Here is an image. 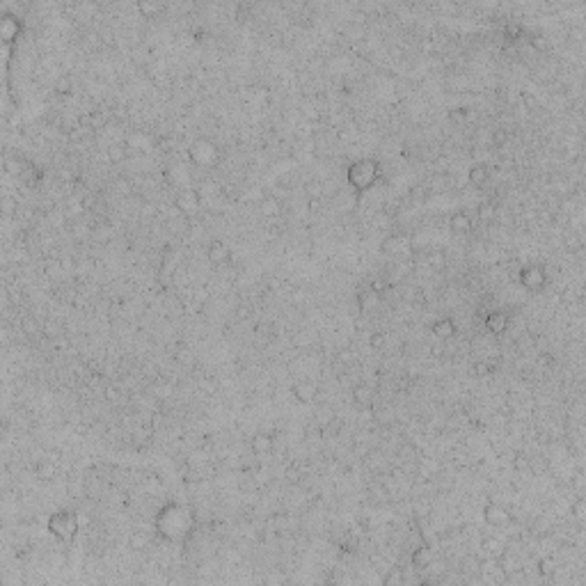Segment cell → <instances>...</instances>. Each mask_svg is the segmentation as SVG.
I'll use <instances>...</instances> for the list:
<instances>
[{
    "label": "cell",
    "instance_id": "cell-16",
    "mask_svg": "<svg viewBox=\"0 0 586 586\" xmlns=\"http://www.w3.org/2000/svg\"><path fill=\"white\" fill-rule=\"evenodd\" d=\"M259 209L266 218H275V215L282 213V201H279V197H275V195H266L264 199L259 201Z\"/></svg>",
    "mask_w": 586,
    "mask_h": 586
},
{
    "label": "cell",
    "instance_id": "cell-47",
    "mask_svg": "<svg viewBox=\"0 0 586 586\" xmlns=\"http://www.w3.org/2000/svg\"><path fill=\"white\" fill-rule=\"evenodd\" d=\"M302 112H305V117H312V119H318V117H321V112H318V108L314 106V103H305Z\"/></svg>",
    "mask_w": 586,
    "mask_h": 586
},
{
    "label": "cell",
    "instance_id": "cell-13",
    "mask_svg": "<svg viewBox=\"0 0 586 586\" xmlns=\"http://www.w3.org/2000/svg\"><path fill=\"white\" fill-rule=\"evenodd\" d=\"M351 398L357 406H373V390L367 382H355L351 387Z\"/></svg>",
    "mask_w": 586,
    "mask_h": 586
},
{
    "label": "cell",
    "instance_id": "cell-11",
    "mask_svg": "<svg viewBox=\"0 0 586 586\" xmlns=\"http://www.w3.org/2000/svg\"><path fill=\"white\" fill-rule=\"evenodd\" d=\"M431 330H433V334H435L437 339H451V337H456L458 334V323L454 321L451 316H440V318H435V321L431 323Z\"/></svg>",
    "mask_w": 586,
    "mask_h": 586
},
{
    "label": "cell",
    "instance_id": "cell-23",
    "mask_svg": "<svg viewBox=\"0 0 586 586\" xmlns=\"http://www.w3.org/2000/svg\"><path fill=\"white\" fill-rule=\"evenodd\" d=\"M426 261H428V266H431V268L442 270V268L447 266V254H444V250H428Z\"/></svg>",
    "mask_w": 586,
    "mask_h": 586
},
{
    "label": "cell",
    "instance_id": "cell-35",
    "mask_svg": "<svg viewBox=\"0 0 586 586\" xmlns=\"http://www.w3.org/2000/svg\"><path fill=\"white\" fill-rule=\"evenodd\" d=\"M126 147L124 145H112V147H108V156H110V160H115V163H122V160L126 158Z\"/></svg>",
    "mask_w": 586,
    "mask_h": 586
},
{
    "label": "cell",
    "instance_id": "cell-49",
    "mask_svg": "<svg viewBox=\"0 0 586 586\" xmlns=\"http://www.w3.org/2000/svg\"><path fill=\"white\" fill-rule=\"evenodd\" d=\"M106 398H108V401H117V398H119V387H117V385H108L106 387Z\"/></svg>",
    "mask_w": 586,
    "mask_h": 586
},
{
    "label": "cell",
    "instance_id": "cell-18",
    "mask_svg": "<svg viewBox=\"0 0 586 586\" xmlns=\"http://www.w3.org/2000/svg\"><path fill=\"white\" fill-rule=\"evenodd\" d=\"M129 548L131 550H135V552H142V550H147L149 548V543H151V538H149V534H147L145 529H133L131 534H129Z\"/></svg>",
    "mask_w": 586,
    "mask_h": 586
},
{
    "label": "cell",
    "instance_id": "cell-12",
    "mask_svg": "<svg viewBox=\"0 0 586 586\" xmlns=\"http://www.w3.org/2000/svg\"><path fill=\"white\" fill-rule=\"evenodd\" d=\"M467 181H470L472 186H486L490 181V167L486 163H474L470 165V170H467Z\"/></svg>",
    "mask_w": 586,
    "mask_h": 586
},
{
    "label": "cell",
    "instance_id": "cell-52",
    "mask_svg": "<svg viewBox=\"0 0 586 586\" xmlns=\"http://www.w3.org/2000/svg\"><path fill=\"white\" fill-rule=\"evenodd\" d=\"M3 206H5V213H12V211H14V199H9V197H7Z\"/></svg>",
    "mask_w": 586,
    "mask_h": 586
},
{
    "label": "cell",
    "instance_id": "cell-28",
    "mask_svg": "<svg viewBox=\"0 0 586 586\" xmlns=\"http://www.w3.org/2000/svg\"><path fill=\"white\" fill-rule=\"evenodd\" d=\"M481 550H483L486 554H495L497 556L501 552V543L495 538V536H483V538H481Z\"/></svg>",
    "mask_w": 586,
    "mask_h": 586
},
{
    "label": "cell",
    "instance_id": "cell-10",
    "mask_svg": "<svg viewBox=\"0 0 586 586\" xmlns=\"http://www.w3.org/2000/svg\"><path fill=\"white\" fill-rule=\"evenodd\" d=\"M206 257H209L211 264L223 266V264H227V261L231 259V250H229V245L225 243V240L213 238L209 243V248H206Z\"/></svg>",
    "mask_w": 586,
    "mask_h": 586
},
{
    "label": "cell",
    "instance_id": "cell-4",
    "mask_svg": "<svg viewBox=\"0 0 586 586\" xmlns=\"http://www.w3.org/2000/svg\"><path fill=\"white\" fill-rule=\"evenodd\" d=\"M518 282L527 291H540L548 284V270L540 264H527L518 270Z\"/></svg>",
    "mask_w": 586,
    "mask_h": 586
},
{
    "label": "cell",
    "instance_id": "cell-42",
    "mask_svg": "<svg viewBox=\"0 0 586 586\" xmlns=\"http://www.w3.org/2000/svg\"><path fill=\"white\" fill-rule=\"evenodd\" d=\"M490 367H488V362L486 359H481V362H476L474 364V376H479V378H486V376H490Z\"/></svg>",
    "mask_w": 586,
    "mask_h": 586
},
{
    "label": "cell",
    "instance_id": "cell-22",
    "mask_svg": "<svg viewBox=\"0 0 586 586\" xmlns=\"http://www.w3.org/2000/svg\"><path fill=\"white\" fill-rule=\"evenodd\" d=\"M137 12L147 18H154L163 12V5L156 3V0H137Z\"/></svg>",
    "mask_w": 586,
    "mask_h": 586
},
{
    "label": "cell",
    "instance_id": "cell-41",
    "mask_svg": "<svg viewBox=\"0 0 586 586\" xmlns=\"http://www.w3.org/2000/svg\"><path fill=\"white\" fill-rule=\"evenodd\" d=\"M181 479H184V483H186V486H193V483H199L201 476H199V472H197V470H186Z\"/></svg>",
    "mask_w": 586,
    "mask_h": 586
},
{
    "label": "cell",
    "instance_id": "cell-25",
    "mask_svg": "<svg viewBox=\"0 0 586 586\" xmlns=\"http://www.w3.org/2000/svg\"><path fill=\"white\" fill-rule=\"evenodd\" d=\"M403 582H406V573H403V568H387V573L382 575V584H385V586L403 584Z\"/></svg>",
    "mask_w": 586,
    "mask_h": 586
},
{
    "label": "cell",
    "instance_id": "cell-40",
    "mask_svg": "<svg viewBox=\"0 0 586 586\" xmlns=\"http://www.w3.org/2000/svg\"><path fill=\"white\" fill-rule=\"evenodd\" d=\"M21 328L26 330V334H37L39 332V326H37V321H34L32 316H26L21 321Z\"/></svg>",
    "mask_w": 586,
    "mask_h": 586
},
{
    "label": "cell",
    "instance_id": "cell-36",
    "mask_svg": "<svg viewBox=\"0 0 586 586\" xmlns=\"http://www.w3.org/2000/svg\"><path fill=\"white\" fill-rule=\"evenodd\" d=\"M305 190H307V195H309V199H321L323 197V186H321V181H307V186H305Z\"/></svg>",
    "mask_w": 586,
    "mask_h": 586
},
{
    "label": "cell",
    "instance_id": "cell-19",
    "mask_svg": "<svg viewBox=\"0 0 586 586\" xmlns=\"http://www.w3.org/2000/svg\"><path fill=\"white\" fill-rule=\"evenodd\" d=\"M0 32H3L5 42H12L14 37H18V21H16V16L5 14V16L0 18Z\"/></svg>",
    "mask_w": 586,
    "mask_h": 586
},
{
    "label": "cell",
    "instance_id": "cell-2",
    "mask_svg": "<svg viewBox=\"0 0 586 586\" xmlns=\"http://www.w3.org/2000/svg\"><path fill=\"white\" fill-rule=\"evenodd\" d=\"M380 179H382V165L376 158H367L364 156V158H355L346 167V181L357 197L362 193H367L369 188H373Z\"/></svg>",
    "mask_w": 586,
    "mask_h": 586
},
{
    "label": "cell",
    "instance_id": "cell-50",
    "mask_svg": "<svg viewBox=\"0 0 586 586\" xmlns=\"http://www.w3.org/2000/svg\"><path fill=\"white\" fill-rule=\"evenodd\" d=\"M199 387H204V390L209 392V394H215V382H213V380H209V378H204V380L199 382Z\"/></svg>",
    "mask_w": 586,
    "mask_h": 586
},
{
    "label": "cell",
    "instance_id": "cell-37",
    "mask_svg": "<svg viewBox=\"0 0 586 586\" xmlns=\"http://www.w3.org/2000/svg\"><path fill=\"white\" fill-rule=\"evenodd\" d=\"M582 245L584 243H582V236H579V234H568V236H565V248H568L570 252H579Z\"/></svg>",
    "mask_w": 586,
    "mask_h": 586
},
{
    "label": "cell",
    "instance_id": "cell-32",
    "mask_svg": "<svg viewBox=\"0 0 586 586\" xmlns=\"http://www.w3.org/2000/svg\"><path fill=\"white\" fill-rule=\"evenodd\" d=\"M504 37H506V42H518V39L522 37V28L518 26V23L509 21V23H506V28H504Z\"/></svg>",
    "mask_w": 586,
    "mask_h": 586
},
{
    "label": "cell",
    "instance_id": "cell-9",
    "mask_svg": "<svg viewBox=\"0 0 586 586\" xmlns=\"http://www.w3.org/2000/svg\"><path fill=\"white\" fill-rule=\"evenodd\" d=\"M433 561H435V554H433L431 545L423 540L421 545H417L415 550L410 552V565L415 570H428L433 565Z\"/></svg>",
    "mask_w": 586,
    "mask_h": 586
},
{
    "label": "cell",
    "instance_id": "cell-45",
    "mask_svg": "<svg viewBox=\"0 0 586 586\" xmlns=\"http://www.w3.org/2000/svg\"><path fill=\"white\" fill-rule=\"evenodd\" d=\"M570 483H573V488L577 490V492H582V490H584V472H582V470L575 472L573 479H570Z\"/></svg>",
    "mask_w": 586,
    "mask_h": 586
},
{
    "label": "cell",
    "instance_id": "cell-51",
    "mask_svg": "<svg viewBox=\"0 0 586 586\" xmlns=\"http://www.w3.org/2000/svg\"><path fill=\"white\" fill-rule=\"evenodd\" d=\"M337 357H339V362L348 364V362L353 359V353H351V351H339V353H337Z\"/></svg>",
    "mask_w": 586,
    "mask_h": 586
},
{
    "label": "cell",
    "instance_id": "cell-14",
    "mask_svg": "<svg viewBox=\"0 0 586 586\" xmlns=\"http://www.w3.org/2000/svg\"><path fill=\"white\" fill-rule=\"evenodd\" d=\"M449 227L454 234H470V231L474 229V220H472L465 211H456L449 220Z\"/></svg>",
    "mask_w": 586,
    "mask_h": 586
},
{
    "label": "cell",
    "instance_id": "cell-15",
    "mask_svg": "<svg viewBox=\"0 0 586 586\" xmlns=\"http://www.w3.org/2000/svg\"><path fill=\"white\" fill-rule=\"evenodd\" d=\"M55 460H51V458H39L37 462H34V474H37V479L42 481H51L55 479Z\"/></svg>",
    "mask_w": 586,
    "mask_h": 586
},
{
    "label": "cell",
    "instance_id": "cell-1",
    "mask_svg": "<svg viewBox=\"0 0 586 586\" xmlns=\"http://www.w3.org/2000/svg\"><path fill=\"white\" fill-rule=\"evenodd\" d=\"M156 529L163 536L167 543L174 540H188V536L193 534V515L188 509H184L181 504L170 501L167 506L160 509V513L156 515Z\"/></svg>",
    "mask_w": 586,
    "mask_h": 586
},
{
    "label": "cell",
    "instance_id": "cell-26",
    "mask_svg": "<svg viewBox=\"0 0 586 586\" xmlns=\"http://www.w3.org/2000/svg\"><path fill=\"white\" fill-rule=\"evenodd\" d=\"M529 44H531V48L538 51V53H545L550 48V39L545 37L543 32H531L529 34Z\"/></svg>",
    "mask_w": 586,
    "mask_h": 586
},
{
    "label": "cell",
    "instance_id": "cell-30",
    "mask_svg": "<svg viewBox=\"0 0 586 586\" xmlns=\"http://www.w3.org/2000/svg\"><path fill=\"white\" fill-rule=\"evenodd\" d=\"M108 122V115L101 110V108H94V110H90V124L92 129H101V126H106Z\"/></svg>",
    "mask_w": 586,
    "mask_h": 586
},
{
    "label": "cell",
    "instance_id": "cell-48",
    "mask_svg": "<svg viewBox=\"0 0 586 586\" xmlns=\"http://www.w3.org/2000/svg\"><path fill=\"white\" fill-rule=\"evenodd\" d=\"M522 103H524V108H527V110H534V108L538 106V101H536V96H534V94H527V92H524V94H522Z\"/></svg>",
    "mask_w": 586,
    "mask_h": 586
},
{
    "label": "cell",
    "instance_id": "cell-44",
    "mask_svg": "<svg viewBox=\"0 0 586 586\" xmlns=\"http://www.w3.org/2000/svg\"><path fill=\"white\" fill-rule=\"evenodd\" d=\"M42 330H44V334H46V337H51V339L60 334V326H57V323H53V321H46V323L42 326Z\"/></svg>",
    "mask_w": 586,
    "mask_h": 586
},
{
    "label": "cell",
    "instance_id": "cell-46",
    "mask_svg": "<svg viewBox=\"0 0 586 586\" xmlns=\"http://www.w3.org/2000/svg\"><path fill=\"white\" fill-rule=\"evenodd\" d=\"M538 364H540V367H545V369L554 367V355H552V353H548V351H543L538 355Z\"/></svg>",
    "mask_w": 586,
    "mask_h": 586
},
{
    "label": "cell",
    "instance_id": "cell-34",
    "mask_svg": "<svg viewBox=\"0 0 586 586\" xmlns=\"http://www.w3.org/2000/svg\"><path fill=\"white\" fill-rule=\"evenodd\" d=\"M408 195H410L412 201H423L428 195V190H426V186H421V184H412L410 188H408Z\"/></svg>",
    "mask_w": 586,
    "mask_h": 586
},
{
    "label": "cell",
    "instance_id": "cell-39",
    "mask_svg": "<svg viewBox=\"0 0 586 586\" xmlns=\"http://www.w3.org/2000/svg\"><path fill=\"white\" fill-rule=\"evenodd\" d=\"M369 289H371L376 295H382L387 291V279L385 277H373L371 282H369Z\"/></svg>",
    "mask_w": 586,
    "mask_h": 586
},
{
    "label": "cell",
    "instance_id": "cell-3",
    "mask_svg": "<svg viewBox=\"0 0 586 586\" xmlns=\"http://www.w3.org/2000/svg\"><path fill=\"white\" fill-rule=\"evenodd\" d=\"M78 527H80L78 524V513L73 509H60L48 515V520H46V529L62 545L73 543V538L78 534Z\"/></svg>",
    "mask_w": 586,
    "mask_h": 586
},
{
    "label": "cell",
    "instance_id": "cell-29",
    "mask_svg": "<svg viewBox=\"0 0 586 586\" xmlns=\"http://www.w3.org/2000/svg\"><path fill=\"white\" fill-rule=\"evenodd\" d=\"M570 513H573V518L577 520V524H582L584 522V518H586V501H584V497L579 495L577 499L573 501V506H570Z\"/></svg>",
    "mask_w": 586,
    "mask_h": 586
},
{
    "label": "cell",
    "instance_id": "cell-33",
    "mask_svg": "<svg viewBox=\"0 0 586 586\" xmlns=\"http://www.w3.org/2000/svg\"><path fill=\"white\" fill-rule=\"evenodd\" d=\"M506 142H509V131L504 129V126H497L495 131H492V145L495 147H506Z\"/></svg>",
    "mask_w": 586,
    "mask_h": 586
},
{
    "label": "cell",
    "instance_id": "cell-38",
    "mask_svg": "<svg viewBox=\"0 0 586 586\" xmlns=\"http://www.w3.org/2000/svg\"><path fill=\"white\" fill-rule=\"evenodd\" d=\"M465 117H470V108L467 106H456L449 110V119L451 122H462Z\"/></svg>",
    "mask_w": 586,
    "mask_h": 586
},
{
    "label": "cell",
    "instance_id": "cell-6",
    "mask_svg": "<svg viewBox=\"0 0 586 586\" xmlns=\"http://www.w3.org/2000/svg\"><path fill=\"white\" fill-rule=\"evenodd\" d=\"M509 326H511V316H509V312L506 309H488L486 312V316H483V328L488 330V332H492V334H501V332H506L509 330Z\"/></svg>",
    "mask_w": 586,
    "mask_h": 586
},
{
    "label": "cell",
    "instance_id": "cell-17",
    "mask_svg": "<svg viewBox=\"0 0 586 586\" xmlns=\"http://www.w3.org/2000/svg\"><path fill=\"white\" fill-rule=\"evenodd\" d=\"M497 218V204L492 199H481L476 204V220L481 223H492Z\"/></svg>",
    "mask_w": 586,
    "mask_h": 586
},
{
    "label": "cell",
    "instance_id": "cell-21",
    "mask_svg": "<svg viewBox=\"0 0 586 586\" xmlns=\"http://www.w3.org/2000/svg\"><path fill=\"white\" fill-rule=\"evenodd\" d=\"M536 570H538L540 577L554 579V577H556V570H559V565H556V561L552 559V556H543V559L536 561Z\"/></svg>",
    "mask_w": 586,
    "mask_h": 586
},
{
    "label": "cell",
    "instance_id": "cell-7",
    "mask_svg": "<svg viewBox=\"0 0 586 586\" xmlns=\"http://www.w3.org/2000/svg\"><path fill=\"white\" fill-rule=\"evenodd\" d=\"M293 392V398L298 403H302V406H307V403H314L318 398V385L314 380H309V378H302V380L293 382L291 387Z\"/></svg>",
    "mask_w": 586,
    "mask_h": 586
},
{
    "label": "cell",
    "instance_id": "cell-27",
    "mask_svg": "<svg viewBox=\"0 0 586 586\" xmlns=\"http://www.w3.org/2000/svg\"><path fill=\"white\" fill-rule=\"evenodd\" d=\"M55 94H60V96H69V94H73V80L69 76H60L55 80Z\"/></svg>",
    "mask_w": 586,
    "mask_h": 586
},
{
    "label": "cell",
    "instance_id": "cell-5",
    "mask_svg": "<svg viewBox=\"0 0 586 586\" xmlns=\"http://www.w3.org/2000/svg\"><path fill=\"white\" fill-rule=\"evenodd\" d=\"M483 520L486 524L495 527V529H501V527L511 524V511L506 506H501L499 501H488L483 506Z\"/></svg>",
    "mask_w": 586,
    "mask_h": 586
},
{
    "label": "cell",
    "instance_id": "cell-53",
    "mask_svg": "<svg viewBox=\"0 0 586 586\" xmlns=\"http://www.w3.org/2000/svg\"><path fill=\"white\" fill-rule=\"evenodd\" d=\"M9 298H12V302H21V291H12Z\"/></svg>",
    "mask_w": 586,
    "mask_h": 586
},
{
    "label": "cell",
    "instance_id": "cell-8",
    "mask_svg": "<svg viewBox=\"0 0 586 586\" xmlns=\"http://www.w3.org/2000/svg\"><path fill=\"white\" fill-rule=\"evenodd\" d=\"M250 449H252L254 456H268L273 454L275 449V433L270 431H259L252 435V440H250Z\"/></svg>",
    "mask_w": 586,
    "mask_h": 586
},
{
    "label": "cell",
    "instance_id": "cell-43",
    "mask_svg": "<svg viewBox=\"0 0 586 586\" xmlns=\"http://www.w3.org/2000/svg\"><path fill=\"white\" fill-rule=\"evenodd\" d=\"M287 479L291 481V483H300V481H302V470H300L298 465L289 467V470H287Z\"/></svg>",
    "mask_w": 586,
    "mask_h": 586
},
{
    "label": "cell",
    "instance_id": "cell-31",
    "mask_svg": "<svg viewBox=\"0 0 586 586\" xmlns=\"http://www.w3.org/2000/svg\"><path fill=\"white\" fill-rule=\"evenodd\" d=\"M385 341H387V337H385L382 330H373V332L369 334V346H371L373 351H380V348L385 346Z\"/></svg>",
    "mask_w": 586,
    "mask_h": 586
},
{
    "label": "cell",
    "instance_id": "cell-20",
    "mask_svg": "<svg viewBox=\"0 0 586 586\" xmlns=\"http://www.w3.org/2000/svg\"><path fill=\"white\" fill-rule=\"evenodd\" d=\"M378 305H380V295H376L371 289L357 293V309L359 312H369V309L378 307Z\"/></svg>",
    "mask_w": 586,
    "mask_h": 586
},
{
    "label": "cell",
    "instance_id": "cell-24",
    "mask_svg": "<svg viewBox=\"0 0 586 586\" xmlns=\"http://www.w3.org/2000/svg\"><path fill=\"white\" fill-rule=\"evenodd\" d=\"M511 462H513L515 472H531V456H527L524 451H515Z\"/></svg>",
    "mask_w": 586,
    "mask_h": 586
}]
</instances>
